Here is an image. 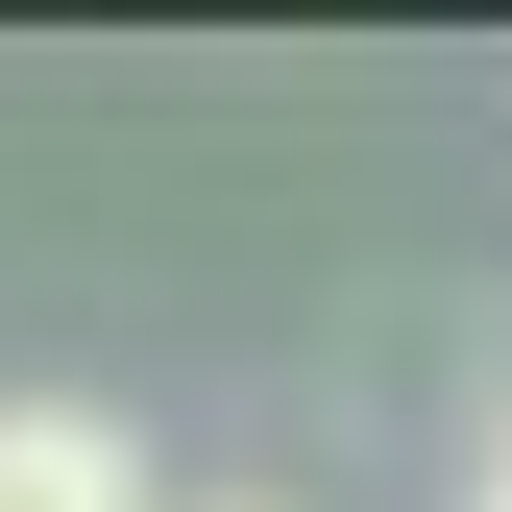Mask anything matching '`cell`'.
Listing matches in <instances>:
<instances>
[{"label": "cell", "instance_id": "cell-1", "mask_svg": "<svg viewBox=\"0 0 512 512\" xmlns=\"http://www.w3.org/2000/svg\"><path fill=\"white\" fill-rule=\"evenodd\" d=\"M0 512H147L122 415H74V391H0Z\"/></svg>", "mask_w": 512, "mask_h": 512}, {"label": "cell", "instance_id": "cell-2", "mask_svg": "<svg viewBox=\"0 0 512 512\" xmlns=\"http://www.w3.org/2000/svg\"><path fill=\"white\" fill-rule=\"evenodd\" d=\"M464 512H512V439H488V488H464Z\"/></svg>", "mask_w": 512, "mask_h": 512}]
</instances>
